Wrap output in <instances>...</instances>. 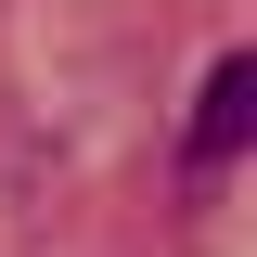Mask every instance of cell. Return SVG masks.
<instances>
[{
  "instance_id": "6da1fadb",
  "label": "cell",
  "mask_w": 257,
  "mask_h": 257,
  "mask_svg": "<svg viewBox=\"0 0 257 257\" xmlns=\"http://www.w3.org/2000/svg\"><path fill=\"white\" fill-rule=\"evenodd\" d=\"M244 142H257V52H219L206 64V103H193V167L219 180Z\"/></svg>"
}]
</instances>
